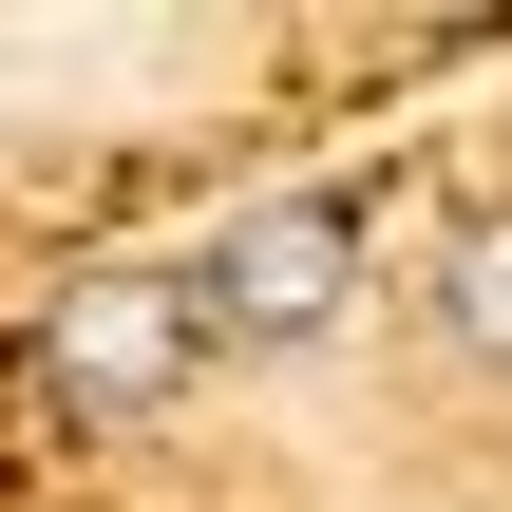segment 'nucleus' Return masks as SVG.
Masks as SVG:
<instances>
[{
	"label": "nucleus",
	"instance_id": "f257e3e1",
	"mask_svg": "<svg viewBox=\"0 0 512 512\" xmlns=\"http://www.w3.org/2000/svg\"><path fill=\"white\" fill-rule=\"evenodd\" d=\"M209 361H228V342H209L190 266H76V285L38 304V342H19V399H38L57 437H133V418H171Z\"/></svg>",
	"mask_w": 512,
	"mask_h": 512
},
{
	"label": "nucleus",
	"instance_id": "f03ea898",
	"mask_svg": "<svg viewBox=\"0 0 512 512\" xmlns=\"http://www.w3.org/2000/svg\"><path fill=\"white\" fill-rule=\"evenodd\" d=\"M361 266H380V209H361V190H266V209L190 266V304H209V342H266V361H285V342H323V323L361 304Z\"/></svg>",
	"mask_w": 512,
	"mask_h": 512
},
{
	"label": "nucleus",
	"instance_id": "7ed1b4c3",
	"mask_svg": "<svg viewBox=\"0 0 512 512\" xmlns=\"http://www.w3.org/2000/svg\"><path fill=\"white\" fill-rule=\"evenodd\" d=\"M418 304H437V342H456L475 380H512V209H456V228L418 247Z\"/></svg>",
	"mask_w": 512,
	"mask_h": 512
}]
</instances>
